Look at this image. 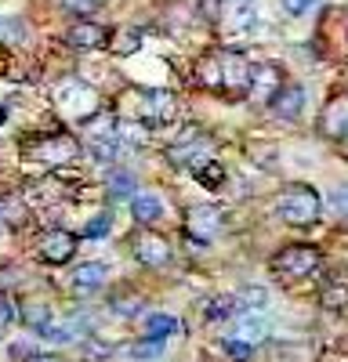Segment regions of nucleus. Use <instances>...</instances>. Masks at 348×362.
<instances>
[{
    "instance_id": "1",
    "label": "nucleus",
    "mask_w": 348,
    "mask_h": 362,
    "mask_svg": "<svg viewBox=\"0 0 348 362\" xmlns=\"http://www.w3.org/2000/svg\"><path fill=\"white\" fill-rule=\"evenodd\" d=\"M319 214H323V196L312 185H305V181H290V185H283V192L276 196V218L283 225L305 228V225H315Z\"/></svg>"
},
{
    "instance_id": "2",
    "label": "nucleus",
    "mask_w": 348,
    "mask_h": 362,
    "mask_svg": "<svg viewBox=\"0 0 348 362\" xmlns=\"http://www.w3.org/2000/svg\"><path fill=\"white\" fill-rule=\"evenodd\" d=\"M323 254H319L312 243H286L283 250L272 254V272L279 279H308L319 268Z\"/></svg>"
},
{
    "instance_id": "3",
    "label": "nucleus",
    "mask_w": 348,
    "mask_h": 362,
    "mask_svg": "<svg viewBox=\"0 0 348 362\" xmlns=\"http://www.w3.org/2000/svg\"><path fill=\"white\" fill-rule=\"evenodd\" d=\"M170 160L178 163V167H189V170L196 174L203 163H211V160H214V141L203 134L199 127H189V131L182 134V141L170 148Z\"/></svg>"
},
{
    "instance_id": "4",
    "label": "nucleus",
    "mask_w": 348,
    "mask_h": 362,
    "mask_svg": "<svg viewBox=\"0 0 348 362\" xmlns=\"http://www.w3.org/2000/svg\"><path fill=\"white\" fill-rule=\"evenodd\" d=\"M225 225V214H221V206H211V203H196L185 210V235L196 239V243H211V239L221 232Z\"/></svg>"
},
{
    "instance_id": "5",
    "label": "nucleus",
    "mask_w": 348,
    "mask_h": 362,
    "mask_svg": "<svg viewBox=\"0 0 348 362\" xmlns=\"http://www.w3.org/2000/svg\"><path fill=\"white\" fill-rule=\"evenodd\" d=\"M131 254H134V261L145 264V268H167L170 257H174V250H170V243H167V235L149 232V228H145V232H134Z\"/></svg>"
},
{
    "instance_id": "6",
    "label": "nucleus",
    "mask_w": 348,
    "mask_h": 362,
    "mask_svg": "<svg viewBox=\"0 0 348 362\" xmlns=\"http://www.w3.org/2000/svg\"><path fill=\"white\" fill-rule=\"evenodd\" d=\"M76 243H80L76 232H69V228H47L40 235V243H37V254H40L44 264H66L76 254Z\"/></svg>"
},
{
    "instance_id": "7",
    "label": "nucleus",
    "mask_w": 348,
    "mask_h": 362,
    "mask_svg": "<svg viewBox=\"0 0 348 362\" xmlns=\"http://www.w3.org/2000/svg\"><path fill=\"white\" fill-rule=\"evenodd\" d=\"M315 131H319V138H327V141H348V90L344 95H334L323 105Z\"/></svg>"
},
{
    "instance_id": "8",
    "label": "nucleus",
    "mask_w": 348,
    "mask_h": 362,
    "mask_svg": "<svg viewBox=\"0 0 348 362\" xmlns=\"http://www.w3.org/2000/svg\"><path fill=\"white\" fill-rule=\"evenodd\" d=\"M178 116V98L170 90H141V124L149 127H163V124H174Z\"/></svg>"
},
{
    "instance_id": "9",
    "label": "nucleus",
    "mask_w": 348,
    "mask_h": 362,
    "mask_svg": "<svg viewBox=\"0 0 348 362\" xmlns=\"http://www.w3.org/2000/svg\"><path fill=\"white\" fill-rule=\"evenodd\" d=\"M305 102H308V95H305L301 83H283L269 98V112L276 119H283V124H298L301 112H305Z\"/></svg>"
},
{
    "instance_id": "10",
    "label": "nucleus",
    "mask_w": 348,
    "mask_h": 362,
    "mask_svg": "<svg viewBox=\"0 0 348 362\" xmlns=\"http://www.w3.org/2000/svg\"><path fill=\"white\" fill-rule=\"evenodd\" d=\"M221 54V80H225V90H250V62L236 51H218Z\"/></svg>"
},
{
    "instance_id": "11",
    "label": "nucleus",
    "mask_w": 348,
    "mask_h": 362,
    "mask_svg": "<svg viewBox=\"0 0 348 362\" xmlns=\"http://www.w3.org/2000/svg\"><path fill=\"white\" fill-rule=\"evenodd\" d=\"M283 83L286 80H283V69L279 66H272V62H250V95L269 102Z\"/></svg>"
},
{
    "instance_id": "12",
    "label": "nucleus",
    "mask_w": 348,
    "mask_h": 362,
    "mask_svg": "<svg viewBox=\"0 0 348 362\" xmlns=\"http://www.w3.org/2000/svg\"><path fill=\"white\" fill-rule=\"evenodd\" d=\"M66 40H69L73 47L95 51V47H109L112 33H109L105 25H98V22H73V25L66 29Z\"/></svg>"
},
{
    "instance_id": "13",
    "label": "nucleus",
    "mask_w": 348,
    "mask_h": 362,
    "mask_svg": "<svg viewBox=\"0 0 348 362\" xmlns=\"http://www.w3.org/2000/svg\"><path fill=\"white\" fill-rule=\"evenodd\" d=\"M105 279H109V268L102 261H83L69 272V286L76 293H95V290L105 286Z\"/></svg>"
},
{
    "instance_id": "14",
    "label": "nucleus",
    "mask_w": 348,
    "mask_h": 362,
    "mask_svg": "<svg viewBox=\"0 0 348 362\" xmlns=\"http://www.w3.org/2000/svg\"><path fill=\"white\" fill-rule=\"evenodd\" d=\"M269 334H272V322H269L265 312H243L240 322H236V337H240V341L257 344V341H265Z\"/></svg>"
},
{
    "instance_id": "15",
    "label": "nucleus",
    "mask_w": 348,
    "mask_h": 362,
    "mask_svg": "<svg viewBox=\"0 0 348 362\" xmlns=\"http://www.w3.org/2000/svg\"><path fill=\"white\" fill-rule=\"evenodd\" d=\"M131 218H134L138 225H156V221L163 218V199H160L156 192H138V196L131 199Z\"/></svg>"
},
{
    "instance_id": "16",
    "label": "nucleus",
    "mask_w": 348,
    "mask_h": 362,
    "mask_svg": "<svg viewBox=\"0 0 348 362\" xmlns=\"http://www.w3.org/2000/svg\"><path fill=\"white\" fill-rule=\"evenodd\" d=\"M196 80L199 87H207V90H225V80H221V54H203L199 62H196Z\"/></svg>"
},
{
    "instance_id": "17",
    "label": "nucleus",
    "mask_w": 348,
    "mask_h": 362,
    "mask_svg": "<svg viewBox=\"0 0 348 362\" xmlns=\"http://www.w3.org/2000/svg\"><path fill=\"white\" fill-rule=\"evenodd\" d=\"M182 329V322L167 315V312H153V315H145V337H156V341H167L174 337Z\"/></svg>"
},
{
    "instance_id": "18",
    "label": "nucleus",
    "mask_w": 348,
    "mask_h": 362,
    "mask_svg": "<svg viewBox=\"0 0 348 362\" xmlns=\"http://www.w3.org/2000/svg\"><path fill=\"white\" fill-rule=\"evenodd\" d=\"M105 189H109L112 199H134L138 196V177L131 170H112L105 177Z\"/></svg>"
},
{
    "instance_id": "19",
    "label": "nucleus",
    "mask_w": 348,
    "mask_h": 362,
    "mask_svg": "<svg viewBox=\"0 0 348 362\" xmlns=\"http://www.w3.org/2000/svg\"><path fill=\"white\" fill-rule=\"evenodd\" d=\"M232 315H240V300L232 293H218L214 300H207V308H203V319L207 322H225Z\"/></svg>"
},
{
    "instance_id": "20",
    "label": "nucleus",
    "mask_w": 348,
    "mask_h": 362,
    "mask_svg": "<svg viewBox=\"0 0 348 362\" xmlns=\"http://www.w3.org/2000/svg\"><path fill=\"white\" fill-rule=\"evenodd\" d=\"M254 25H257V8L250 4V0H243V4H232L228 33H250Z\"/></svg>"
},
{
    "instance_id": "21",
    "label": "nucleus",
    "mask_w": 348,
    "mask_h": 362,
    "mask_svg": "<svg viewBox=\"0 0 348 362\" xmlns=\"http://www.w3.org/2000/svg\"><path fill=\"white\" fill-rule=\"evenodd\" d=\"M236 300H240V312H265L269 290H265V286H243V290L236 293Z\"/></svg>"
},
{
    "instance_id": "22",
    "label": "nucleus",
    "mask_w": 348,
    "mask_h": 362,
    "mask_svg": "<svg viewBox=\"0 0 348 362\" xmlns=\"http://www.w3.org/2000/svg\"><path fill=\"white\" fill-rule=\"evenodd\" d=\"M127 355H131L134 362H156V358L163 355V341H156V337H145V341L131 344V348H127Z\"/></svg>"
},
{
    "instance_id": "23",
    "label": "nucleus",
    "mask_w": 348,
    "mask_h": 362,
    "mask_svg": "<svg viewBox=\"0 0 348 362\" xmlns=\"http://www.w3.org/2000/svg\"><path fill=\"white\" fill-rule=\"evenodd\" d=\"M109 308L120 315V319H134V315H141V308H145V300H141V293H131V297H112L109 300Z\"/></svg>"
},
{
    "instance_id": "24",
    "label": "nucleus",
    "mask_w": 348,
    "mask_h": 362,
    "mask_svg": "<svg viewBox=\"0 0 348 362\" xmlns=\"http://www.w3.org/2000/svg\"><path fill=\"white\" fill-rule=\"evenodd\" d=\"M196 181H199L203 189H221V185H225V163H218V160L203 163V167L196 170Z\"/></svg>"
},
{
    "instance_id": "25",
    "label": "nucleus",
    "mask_w": 348,
    "mask_h": 362,
    "mask_svg": "<svg viewBox=\"0 0 348 362\" xmlns=\"http://www.w3.org/2000/svg\"><path fill=\"white\" fill-rule=\"evenodd\" d=\"M0 221L4 225H22L25 221V206L18 196H0Z\"/></svg>"
},
{
    "instance_id": "26",
    "label": "nucleus",
    "mask_w": 348,
    "mask_h": 362,
    "mask_svg": "<svg viewBox=\"0 0 348 362\" xmlns=\"http://www.w3.org/2000/svg\"><path fill=\"white\" fill-rule=\"evenodd\" d=\"M218 348H221L232 362H247V358L254 355V344H250V341H240V337H221Z\"/></svg>"
},
{
    "instance_id": "27",
    "label": "nucleus",
    "mask_w": 348,
    "mask_h": 362,
    "mask_svg": "<svg viewBox=\"0 0 348 362\" xmlns=\"http://www.w3.org/2000/svg\"><path fill=\"white\" fill-rule=\"evenodd\" d=\"M109 47H112L116 54H134V51L141 47V37H138V29H120V33H112Z\"/></svg>"
},
{
    "instance_id": "28",
    "label": "nucleus",
    "mask_w": 348,
    "mask_h": 362,
    "mask_svg": "<svg viewBox=\"0 0 348 362\" xmlns=\"http://www.w3.org/2000/svg\"><path fill=\"white\" fill-rule=\"evenodd\" d=\"M109 232H112V214H109V210H102V214H95L91 221L83 225L80 235H83V239H105Z\"/></svg>"
},
{
    "instance_id": "29",
    "label": "nucleus",
    "mask_w": 348,
    "mask_h": 362,
    "mask_svg": "<svg viewBox=\"0 0 348 362\" xmlns=\"http://www.w3.org/2000/svg\"><path fill=\"white\" fill-rule=\"evenodd\" d=\"M22 319H25V326L37 334L40 326L51 322V308H47V305H25V308H22Z\"/></svg>"
},
{
    "instance_id": "30",
    "label": "nucleus",
    "mask_w": 348,
    "mask_h": 362,
    "mask_svg": "<svg viewBox=\"0 0 348 362\" xmlns=\"http://www.w3.org/2000/svg\"><path fill=\"white\" fill-rule=\"evenodd\" d=\"M323 0H279V8L290 15V18H305V15H312Z\"/></svg>"
},
{
    "instance_id": "31",
    "label": "nucleus",
    "mask_w": 348,
    "mask_h": 362,
    "mask_svg": "<svg viewBox=\"0 0 348 362\" xmlns=\"http://www.w3.org/2000/svg\"><path fill=\"white\" fill-rule=\"evenodd\" d=\"M323 305L327 308H348V286H341V283H330L327 290H323Z\"/></svg>"
},
{
    "instance_id": "32",
    "label": "nucleus",
    "mask_w": 348,
    "mask_h": 362,
    "mask_svg": "<svg viewBox=\"0 0 348 362\" xmlns=\"http://www.w3.org/2000/svg\"><path fill=\"white\" fill-rule=\"evenodd\" d=\"M327 206L334 210V214H348V181H341V185H334L327 192Z\"/></svg>"
},
{
    "instance_id": "33",
    "label": "nucleus",
    "mask_w": 348,
    "mask_h": 362,
    "mask_svg": "<svg viewBox=\"0 0 348 362\" xmlns=\"http://www.w3.org/2000/svg\"><path fill=\"white\" fill-rule=\"evenodd\" d=\"M25 37V25L18 22V18H0V40H11V44H18Z\"/></svg>"
},
{
    "instance_id": "34",
    "label": "nucleus",
    "mask_w": 348,
    "mask_h": 362,
    "mask_svg": "<svg viewBox=\"0 0 348 362\" xmlns=\"http://www.w3.org/2000/svg\"><path fill=\"white\" fill-rule=\"evenodd\" d=\"M15 315H18V312H15V300H11L8 293H0V334H4V329L15 322Z\"/></svg>"
},
{
    "instance_id": "35",
    "label": "nucleus",
    "mask_w": 348,
    "mask_h": 362,
    "mask_svg": "<svg viewBox=\"0 0 348 362\" xmlns=\"http://www.w3.org/2000/svg\"><path fill=\"white\" fill-rule=\"evenodd\" d=\"M66 4H69L73 11H95V8H98V0H66Z\"/></svg>"
},
{
    "instance_id": "36",
    "label": "nucleus",
    "mask_w": 348,
    "mask_h": 362,
    "mask_svg": "<svg viewBox=\"0 0 348 362\" xmlns=\"http://www.w3.org/2000/svg\"><path fill=\"white\" fill-rule=\"evenodd\" d=\"M29 362H62V358H58V355H40V351H37V355L29 358Z\"/></svg>"
},
{
    "instance_id": "37",
    "label": "nucleus",
    "mask_w": 348,
    "mask_h": 362,
    "mask_svg": "<svg viewBox=\"0 0 348 362\" xmlns=\"http://www.w3.org/2000/svg\"><path fill=\"white\" fill-rule=\"evenodd\" d=\"M4 119H8V105H0V124H4Z\"/></svg>"
}]
</instances>
